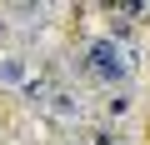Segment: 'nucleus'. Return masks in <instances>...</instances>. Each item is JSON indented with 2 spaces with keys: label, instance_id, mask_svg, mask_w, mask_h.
Instances as JSON below:
<instances>
[{
  "label": "nucleus",
  "instance_id": "obj_1",
  "mask_svg": "<svg viewBox=\"0 0 150 145\" xmlns=\"http://www.w3.org/2000/svg\"><path fill=\"white\" fill-rule=\"evenodd\" d=\"M80 65H85V75H90V80H100L105 90H110V85L120 90V85L130 80V70H135V50H125V45H115V40L95 35V40L85 45Z\"/></svg>",
  "mask_w": 150,
  "mask_h": 145
},
{
  "label": "nucleus",
  "instance_id": "obj_4",
  "mask_svg": "<svg viewBox=\"0 0 150 145\" xmlns=\"http://www.w3.org/2000/svg\"><path fill=\"white\" fill-rule=\"evenodd\" d=\"M10 15H15L20 25H45V15H50V5H40V0H35V5H10Z\"/></svg>",
  "mask_w": 150,
  "mask_h": 145
},
{
  "label": "nucleus",
  "instance_id": "obj_2",
  "mask_svg": "<svg viewBox=\"0 0 150 145\" xmlns=\"http://www.w3.org/2000/svg\"><path fill=\"white\" fill-rule=\"evenodd\" d=\"M40 110L55 120V125H75L85 115V100L75 95L70 85H45V95H40Z\"/></svg>",
  "mask_w": 150,
  "mask_h": 145
},
{
  "label": "nucleus",
  "instance_id": "obj_5",
  "mask_svg": "<svg viewBox=\"0 0 150 145\" xmlns=\"http://www.w3.org/2000/svg\"><path fill=\"white\" fill-rule=\"evenodd\" d=\"M80 145H130V140H125L120 130H90V135H85Z\"/></svg>",
  "mask_w": 150,
  "mask_h": 145
},
{
  "label": "nucleus",
  "instance_id": "obj_6",
  "mask_svg": "<svg viewBox=\"0 0 150 145\" xmlns=\"http://www.w3.org/2000/svg\"><path fill=\"white\" fill-rule=\"evenodd\" d=\"M125 110H130V95H125V90H115V95L105 100V115H110V120H120Z\"/></svg>",
  "mask_w": 150,
  "mask_h": 145
},
{
  "label": "nucleus",
  "instance_id": "obj_3",
  "mask_svg": "<svg viewBox=\"0 0 150 145\" xmlns=\"http://www.w3.org/2000/svg\"><path fill=\"white\" fill-rule=\"evenodd\" d=\"M25 80H30V60L25 55H0V85L25 90Z\"/></svg>",
  "mask_w": 150,
  "mask_h": 145
}]
</instances>
